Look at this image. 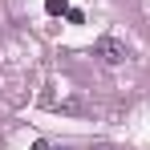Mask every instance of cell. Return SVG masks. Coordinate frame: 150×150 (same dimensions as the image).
Segmentation results:
<instances>
[{
	"label": "cell",
	"instance_id": "cell-4",
	"mask_svg": "<svg viewBox=\"0 0 150 150\" xmlns=\"http://www.w3.org/2000/svg\"><path fill=\"white\" fill-rule=\"evenodd\" d=\"M33 150H53V146L45 142V138H41V142H33Z\"/></svg>",
	"mask_w": 150,
	"mask_h": 150
},
{
	"label": "cell",
	"instance_id": "cell-1",
	"mask_svg": "<svg viewBox=\"0 0 150 150\" xmlns=\"http://www.w3.org/2000/svg\"><path fill=\"white\" fill-rule=\"evenodd\" d=\"M93 53H98L105 65H122L126 57H130V49H126V41H118V37H98V45H93Z\"/></svg>",
	"mask_w": 150,
	"mask_h": 150
},
{
	"label": "cell",
	"instance_id": "cell-2",
	"mask_svg": "<svg viewBox=\"0 0 150 150\" xmlns=\"http://www.w3.org/2000/svg\"><path fill=\"white\" fill-rule=\"evenodd\" d=\"M45 12L49 16H69V0H45Z\"/></svg>",
	"mask_w": 150,
	"mask_h": 150
},
{
	"label": "cell",
	"instance_id": "cell-3",
	"mask_svg": "<svg viewBox=\"0 0 150 150\" xmlns=\"http://www.w3.org/2000/svg\"><path fill=\"white\" fill-rule=\"evenodd\" d=\"M89 150H118V146H110V142H93Z\"/></svg>",
	"mask_w": 150,
	"mask_h": 150
}]
</instances>
